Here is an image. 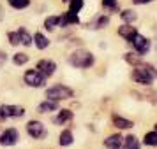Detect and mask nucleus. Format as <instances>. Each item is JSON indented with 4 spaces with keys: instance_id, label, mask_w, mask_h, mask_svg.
Returning <instances> with one entry per match:
<instances>
[{
    "instance_id": "1",
    "label": "nucleus",
    "mask_w": 157,
    "mask_h": 149,
    "mask_svg": "<svg viewBox=\"0 0 157 149\" xmlns=\"http://www.w3.org/2000/svg\"><path fill=\"white\" fill-rule=\"evenodd\" d=\"M131 77L134 83L138 84H143V86H148L152 84V81L157 77V70L152 67V65H145V63H138L136 69L132 70Z\"/></svg>"
},
{
    "instance_id": "2",
    "label": "nucleus",
    "mask_w": 157,
    "mask_h": 149,
    "mask_svg": "<svg viewBox=\"0 0 157 149\" xmlns=\"http://www.w3.org/2000/svg\"><path fill=\"white\" fill-rule=\"evenodd\" d=\"M69 63L72 67H76V69H88V67L94 65V55L90 51L78 49L69 56Z\"/></svg>"
},
{
    "instance_id": "3",
    "label": "nucleus",
    "mask_w": 157,
    "mask_h": 149,
    "mask_svg": "<svg viewBox=\"0 0 157 149\" xmlns=\"http://www.w3.org/2000/svg\"><path fill=\"white\" fill-rule=\"evenodd\" d=\"M72 95H74V91H72L71 88L64 86V84H57V86H53V88H48V90H46V97L50 100H57V102L71 98Z\"/></svg>"
},
{
    "instance_id": "4",
    "label": "nucleus",
    "mask_w": 157,
    "mask_h": 149,
    "mask_svg": "<svg viewBox=\"0 0 157 149\" xmlns=\"http://www.w3.org/2000/svg\"><path fill=\"white\" fill-rule=\"evenodd\" d=\"M23 79H25V84L32 86V88H41V86H44V79L46 77L39 70H27Z\"/></svg>"
},
{
    "instance_id": "5",
    "label": "nucleus",
    "mask_w": 157,
    "mask_h": 149,
    "mask_svg": "<svg viewBox=\"0 0 157 149\" xmlns=\"http://www.w3.org/2000/svg\"><path fill=\"white\" fill-rule=\"evenodd\" d=\"M27 132H29V135L32 139H43V137H46V128H44V125L41 121H36V119L27 123Z\"/></svg>"
},
{
    "instance_id": "6",
    "label": "nucleus",
    "mask_w": 157,
    "mask_h": 149,
    "mask_svg": "<svg viewBox=\"0 0 157 149\" xmlns=\"http://www.w3.org/2000/svg\"><path fill=\"white\" fill-rule=\"evenodd\" d=\"M131 44H132V48H134L140 55H147V53H148V49H150V41L147 39V37L140 35V34H136V35L132 37Z\"/></svg>"
},
{
    "instance_id": "7",
    "label": "nucleus",
    "mask_w": 157,
    "mask_h": 149,
    "mask_svg": "<svg viewBox=\"0 0 157 149\" xmlns=\"http://www.w3.org/2000/svg\"><path fill=\"white\" fill-rule=\"evenodd\" d=\"M20 139V133L16 128H7L4 133L0 135V144L2 146H14L16 142Z\"/></svg>"
},
{
    "instance_id": "8",
    "label": "nucleus",
    "mask_w": 157,
    "mask_h": 149,
    "mask_svg": "<svg viewBox=\"0 0 157 149\" xmlns=\"http://www.w3.org/2000/svg\"><path fill=\"white\" fill-rule=\"evenodd\" d=\"M55 69H57V65L53 63L51 60H41L39 63H37V70L43 74L44 77H50L55 74Z\"/></svg>"
},
{
    "instance_id": "9",
    "label": "nucleus",
    "mask_w": 157,
    "mask_h": 149,
    "mask_svg": "<svg viewBox=\"0 0 157 149\" xmlns=\"http://www.w3.org/2000/svg\"><path fill=\"white\" fill-rule=\"evenodd\" d=\"M2 111L6 114V118H21L25 114V109L20 105H2Z\"/></svg>"
},
{
    "instance_id": "10",
    "label": "nucleus",
    "mask_w": 157,
    "mask_h": 149,
    "mask_svg": "<svg viewBox=\"0 0 157 149\" xmlns=\"http://www.w3.org/2000/svg\"><path fill=\"white\" fill-rule=\"evenodd\" d=\"M104 146L108 149H120L124 146V137L120 133H115V135H109L106 140H104Z\"/></svg>"
},
{
    "instance_id": "11",
    "label": "nucleus",
    "mask_w": 157,
    "mask_h": 149,
    "mask_svg": "<svg viewBox=\"0 0 157 149\" xmlns=\"http://www.w3.org/2000/svg\"><path fill=\"white\" fill-rule=\"evenodd\" d=\"M136 34H138V30H136L134 27H131V25H124V27H120V28H118V35L124 37V39H125V41H129V42L132 41V37H134Z\"/></svg>"
},
{
    "instance_id": "12",
    "label": "nucleus",
    "mask_w": 157,
    "mask_h": 149,
    "mask_svg": "<svg viewBox=\"0 0 157 149\" xmlns=\"http://www.w3.org/2000/svg\"><path fill=\"white\" fill-rule=\"evenodd\" d=\"M39 112H51V111H58V102L57 100H46V102H41L39 107H37Z\"/></svg>"
},
{
    "instance_id": "13",
    "label": "nucleus",
    "mask_w": 157,
    "mask_h": 149,
    "mask_svg": "<svg viewBox=\"0 0 157 149\" xmlns=\"http://www.w3.org/2000/svg\"><path fill=\"white\" fill-rule=\"evenodd\" d=\"M76 23H79V18H78L76 12H69V11H67L64 18H60V25H62V27H67V25H76Z\"/></svg>"
},
{
    "instance_id": "14",
    "label": "nucleus",
    "mask_w": 157,
    "mask_h": 149,
    "mask_svg": "<svg viewBox=\"0 0 157 149\" xmlns=\"http://www.w3.org/2000/svg\"><path fill=\"white\" fill-rule=\"evenodd\" d=\"M113 125H115L117 128H122V130L134 126V123H132V121H131V119H125V118H122V116H113Z\"/></svg>"
},
{
    "instance_id": "15",
    "label": "nucleus",
    "mask_w": 157,
    "mask_h": 149,
    "mask_svg": "<svg viewBox=\"0 0 157 149\" xmlns=\"http://www.w3.org/2000/svg\"><path fill=\"white\" fill-rule=\"evenodd\" d=\"M34 44L37 46V49H46L48 46H50V41H48V37L43 35L41 32L34 35Z\"/></svg>"
},
{
    "instance_id": "16",
    "label": "nucleus",
    "mask_w": 157,
    "mask_h": 149,
    "mask_svg": "<svg viewBox=\"0 0 157 149\" xmlns=\"http://www.w3.org/2000/svg\"><path fill=\"white\" fill-rule=\"evenodd\" d=\"M71 119H72V112L69 109H62L58 112V116L55 118V123L57 125H64V123H67V121H71Z\"/></svg>"
},
{
    "instance_id": "17",
    "label": "nucleus",
    "mask_w": 157,
    "mask_h": 149,
    "mask_svg": "<svg viewBox=\"0 0 157 149\" xmlns=\"http://www.w3.org/2000/svg\"><path fill=\"white\" fill-rule=\"evenodd\" d=\"M60 25V16H50V18H46V21H44V28L46 30H55Z\"/></svg>"
},
{
    "instance_id": "18",
    "label": "nucleus",
    "mask_w": 157,
    "mask_h": 149,
    "mask_svg": "<svg viewBox=\"0 0 157 149\" xmlns=\"http://www.w3.org/2000/svg\"><path fill=\"white\" fill-rule=\"evenodd\" d=\"M18 34H20V44H23V46H30V44L34 42L32 35H30L25 28H20L18 30Z\"/></svg>"
},
{
    "instance_id": "19",
    "label": "nucleus",
    "mask_w": 157,
    "mask_h": 149,
    "mask_svg": "<svg viewBox=\"0 0 157 149\" xmlns=\"http://www.w3.org/2000/svg\"><path fill=\"white\" fill-rule=\"evenodd\" d=\"M124 146H125V149H140V142L134 135H127L124 139Z\"/></svg>"
},
{
    "instance_id": "20",
    "label": "nucleus",
    "mask_w": 157,
    "mask_h": 149,
    "mask_svg": "<svg viewBox=\"0 0 157 149\" xmlns=\"http://www.w3.org/2000/svg\"><path fill=\"white\" fill-rule=\"evenodd\" d=\"M60 146H71L72 144V132L71 130H64L62 133H60Z\"/></svg>"
},
{
    "instance_id": "21",
    "label": "nucleus",
    "mask_w": 157,
    "mask_h": 149,
    "mask_svg": "<svg viewBox=\"0 0 157 149\" xmlns=\"http://www.w3.org/2000/svg\"><path fill=\"white\" fill-rule=\"evenodd\" d=\"M108 23H109V18H106V16H99V18H95V21L92 23V25H88L90 28H104Z\"/></svg>"
},
{
    "instance_id": "22",
    "label": "nucleus",
    "mask_w": 157,
    "mask_h": 149,
    "mask_svg": "<svg viewBox=\"0 0 157 149\" xmlns=\"http://www.w3.org/2000/svg\"><path fill=\"white\" fill-rule=\"evenodd\" d=\"M120 18L125 23H132V21H136V12L131 11V9H127V11H122L120 12Z\"/></svg>"
},
{
    "instance_id": "23",
    "label": "nucleus",
    "mask_w": 157,
    "mask_h": 149,
    "mask_svg": "<svg viewBox=\"0 0 157 149\" xmlns=\"http://www.w3.org/2000/svg\"><path fill=\"white\" fill-rule=\"evenodd\" d=\"M143 142L147 146H157V132H148V133L145 135Z\"/></svg>"
},
{
    "instance_id": "24",
    "label": "nucleus",
    "mask_w": 157,
    "mask_h": 149,
    "mask_svg": "<svg viewBox=\"0 0 157 149\" xmlns=\"http://www.w3.org/2000/svg\"><path fill=\"white\" fill-rule=\"evenodd\" d=\"M9 5L14 9H25L30 5V0H9Z\"/></svg>"
},
{
    "instance_id": "25",
    "label": "nucleus",
    "mask_w": 157,
    "mask_h": 149,
    "mask_svg": "<svg viewBox=\"0 0 157 149\" xmlns=\"http://www.w3.org/2000/svg\"><path fill=\"white\" fill-rule=\"evenodd\" d=\"M69 4H71V5H69V12H76V14H78L79 9L83 7V0H71Z\"/></svg>"
},
{
    "instance_id": "26",
    "label": "nucleus",
    "mask_w": 157,
    "mask_h": 149,
    "mask_svg": "<svg viewBox=\"0 0 157 149\" xmlns=\"http://www.w3.org/2000/svg\"><path fill=\"white\" fill-rule=\"evenodd\" d=\"M13 62H14V65H23V63H27V62H29V55H25V53H18V55H14Z\"/></svg>"
},
{
    "instance_id": "27",
    "label": "nucleus",
    "mask_w": 157,
    "mask_h": 149,
    "mask_svg": "<svg viewBox=\"0 0 157 149\" xmlns=\"http://www.w3.org/2000/svg\"><path fill=\"white\" fill-rule=\"evenodd\" d=\"M102 7L109 9V11H117L118 9V2L117 0H102Z\"/></svg>"
},
{
    "instance_id": "28",
    "label": "nucleus",
    "mask_w": 157,
    "mask_h": 149,
    "mask_svg": "<svg viewBox=\"0 0 157 149\" xmlns=\"http://www.w3.org/2000/svg\"><path fill=\"white\" fill-rule=\"evenodd\" d=\"M9 42L13 44V46H18L20 44V34L18 32H9Z\"/></svg>"
},
{
    "instance_id": "29",
    "label": "nucleus",
    "mask_w": 157,
    "mask_h": 149,
    "mask_svg": "<svg viewBox=\"0 0 157 149\" xmlns=\"http://www.w3.org/2000/svg\"><path fill=\"white\" fill-rule=\"evenodd\" d=\"M6 60H7V55H6L4 51H0V67L6 63Z\"/></svg>"
},
{
    "instance_id": "30",
    "label": "nucleus",
    "mask_w": 157,
    "mask_h": 149,
    "mask_svg": "<svg viewBox=\"0 0 157 149\" xmlns=\"http://www.w3.org/2000/svg\"><path fill=\"white\" fill-rule=\"evenodd\" d=\"M132 2H134L136 5H143V4H150L152 0H132Z\"/></svg>"
},
{
    "instance_id": "31",
    "label": "nucleus",
    "mask_w": 157,
    "mask_h": 149,
    "mask_svg": "<svg viewBox=\"0 0 157 149\" xmlns=\"http://www.w3.org/2000/svg\"><path fill=\"white\" fill-rule=\"evenodd\" d=\"M4 16H6V14H4V9H2V5H0V21L4 20Z\"/></svg>"
},
{
    "instance_id": "32",
    "label": "nucleus",
    "mask_w": 157,
    "mask_h": 149,
    "mask_svg": "<svg viewBox=\"0 0 157 149\" xmlns=\"http://www.w3.org/2000/svg\"><path fill=\"white\" fill-rule=\"evenodd\" d=\"M155 132H157V123H155Z\"/></svg>"
},
{
    "instance_id": "33",
    "label": "nucleus",
    "mask_w": 157,
    "mask_h": 149,
    "mask_svg": "<svg viewBox=\"0 0 157 149\" xmlns=\"http://www.w3.org/2000/svg\"><path fill=\"white\" fill-rule=\"evenodd\" d=\"M64 2H71V0H64Z\"/></svg>"
}]
</instances>
